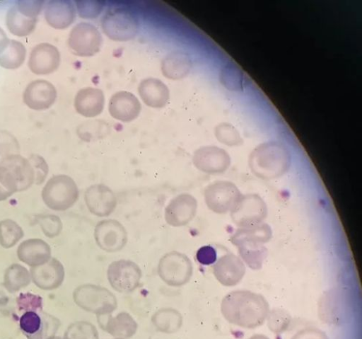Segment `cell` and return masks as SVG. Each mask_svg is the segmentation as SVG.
Wrapping results in <instances>:
<instances>
[{
    "mask_svg": "<svg viewBox=\"0 0 362 339\" xmlns=\"http://www.w3.org/2000/svg\"><path fill=\"white\" fill-rule=\"evenodd\" d=\"M160 279L168 286L180 287L187 285L193 275V265L185 254L171 252L164 255L158 265Z\"/></svg>",
    "mask_w": 362,
    "mask_h": 339,
    "instance_id": "ba28073f",
    "label": "cell"
},
{
    "mask_svg": "<svg viewBox=\"0 0 362 339\" xmlns=\"http://www.w3.org/2000/svg\"><path fill=\"white\" fill-rule=\"evenodd\" d=\"M221 312L229 323L253 329L263 325L268 316L269 306L261 294L247 290H238L223 298Z\"/></svg>",
    "mask_w": 362,
    "mask_h": 339,
    "instance_id": "6da1fadb",
    "label": "cell"
},
{
    "mask_svg": "<svg viewBox=\"0 0 362 339\" xmlns=\"http://www.w3.org/2000/svg\"><path fill=\"white\" fill-rule=\"evenodd\" d=\"M230 214L233 223L240 228L255 226L267 218V207L258 195H243Z\"/></svg>",
    "mask_w": 362,
    "mask_h": 339,
    "instance_id": "7c38bea8",
    "label": "cell"
},
{
    "mask_svg": "<svg viewBox=\"0 0 362 339\" xmlns=\"http://www.w3.org/2000/svg\"><path fill=\"white\" fill-rule=\"evenodd\" d=\"M101 26L109 39L116 42H128L136 37L139 22L129 9L115 8L105 13L101 21Z\"/></svg>",
    "mask_w": 362,
    "mask_h": 339,
    "instance_id": "8992f818",
    "label": "cell"
},
{
    "mask_svg": "<svg viewBox=\"0 0 362 339\" xmlns=\"http://www.w3.org/2000/svg\"><path fill=\"white\" fill-rule=\"evenodd\" d=\"M267 320L268 328L272 332L281 333L289 328L292 318L286 310L275 308L269 311Z\"/></svg>",
    "mask_w": 362,
    "mask_h": 339,
    "instance_id": "d590c367",
    "label": "cell"
},
{
    "mask_svg": "<svg viewBox=\"0 0 362 339\" xmlns=\"http://www.w3.org/2000/svg\"><path fill=\"white\" fill-rule=\"evenodd\" d=\"M0 165L9 168L18 183V190L22 192L32 187L35 181V173L29 160L18 155H12L3 160Z\"/></svg>",
    "mask_w": 362,
    "mask_h": 339,
    "instance_id": "83f0119b",
    "label": "cell"
},
{
    "mask_svg": "<svg viewBox=\"0 0 362 339\" xmlns=\"http://www.w3.org/2000/svg\"><path fill=\"white\" fill-rule=\"evenodd\" d=\"M291 339H328L326 334L315 328H308L298 332Z\"/></svg>",
    "mask_w": 362,
    "mask_h": 339,
    "instance_id": "b9f144b4",
    "label": "cell"
},
{
    "mask_svg": "<svg viewBox=\"0 0 362 339\" xmlns=\"http://www.w3.org/2000/svg\"><path fill=\"white\" fill-rule=\"evenodd\" d=\"M243 197L235 185L230 181L214 182L204 190V200L208 208L218 214L231 212Z\"/></svg>",
    "mask_w": 362,
    "mask_h": 339,
    "instance_id": "8fae6325",
    "label": "cell"
},
{
    "mask_svg": "<svg viewBox=\"0 0 362 339\" xmlns=\"http://www.w3.org/2000/svg\"><path fill=\"white\" fill-rule=\"evenodd\" d=\"M152 321L159 331L170 334L180 329L183 324V317L172 308H164L153 316Z\"/></svg>",
    "mask_w": 362,
    "mask_h": 339,
    "instance_id": "4dcf8cb0",
    "label": "cell"
},
{
    "mask_svg": "<svg viewBox=\"0 0 362 339\" xmlns=\"http://www.w3.org/2000/svg\"><path fill=\"white\" fill-rule=\"evenodd\" d=\"M75 303L83 311L98 316L111 314L117 307L116 297L107 289L85 285L74 292Z\"/></svg>",
    "mask_w": 362,
    "mask_h": 339,
    "instance_id": "5b68a950",
    "label": "cell"
},
{
    "mask_svg": "<svg viewBox=\"0 0 362 339\" xmlns=\"http://www.w3.org/2000/svg\"><path fill=\"white\" fill-rule=\"evenodd\" d=\"M249 339H269L267 336L262 334H256Z\"/></svg>",
    "mask_w": 362,
    "mask_h": 339,
    "instance_id": "ee69618b",
    "label": "cell"
},
{
    "mask_svg": "<svg viewBox=\"0 0 362 339\" xmlns=\"http://www.w3.org/2000/svg\"><path fill=\"white\" fill-rule=\"evenodd\" d=\"M43 6V1L17 2L8 10L6 16V25L10 32L18 37L32 34Z\"/></svg>",
    "mask_w": 362,
    "mask_h": 339,
    "instance_id": "52a82bcc",
    "label": "cell"
},
{
    "mask_svg": "<svg viewBox=\"0 0 362 339\" xmlns=\"http://www.w3.org/2000/svg\"><path fill=\"white\" fill-rule=\"evenodd\" d=\"M64 339H100L97 328L86 321H78L69 326Z\"/></svg>",
    "mask_w": 362,
    "mask_h": 339,
    "instance_id": "836d02e7",
    "label": "cell"
},
{
    "mask_svg": "<svg viewBox=\"0 0 362 339\" xmlns=\"http://www.w3.org/2000/svg\"><path fill=\"white\" fill-rule=\"evenodd\" d=\"M95 238L100 249L112 253L124 248L128 241V233L122 224L109 219L98 223Z\"/></svg>",
    "mask_w": 362,
    "mask_h": 339,
    "instance_id": "9a60e30c",
    "label": "cell"
},
{
    "mask_svg": "<svg viewBox=\"0 0 362 339\" xmlns=\"http://www.w3.org/2000/svg\"><path fill=\"white\" fill-rule=\"evenodd\" d=\"M273 232L263 223L252 227L241 228L232 236L231 241L238 248L241 258L252 270L262 268L267 256V249L263 246L272 238Z\"/></svg>",
    "mask_w": 362,
    "mask_h": 339,
    "instance_id": "3957f363",
    "label": "cell"
},
{
    "mask_svg": "<svg viewBox=\"0 0 362 339\" xmlns=\"http://www.w3.org/2000/svg\"><path fill=\"white\" fill-rule=\"evenodd\" d=\"M85 202L88 210L98 217H107L117 207L114 193L104 184H95L87 189Z\"/></svg>",
    "mask_w": 362,
    "mask_h": 339,
    "instance_id": "d6986e66",
    "label": "cell"
},
{
    "mask_svg": "<svg viewBox=\"0 0 362 339\" xmlns=\"http://www.w3.org/2000/svg\"><path fill=\"white\" fill-rule=\"evenodd\" d=\"M197 261L202 265H210L216 263L217 253L211 246H204L197 253Z\"/></svg>",
    "mask_w": 362,
    "mask_h": 339,
    "instance_id": "ab89813d",
    "label": "cell"
},
{
    "mask_svg": "<svg viewBox=\"0 0 362 339\" xmlns=\"http://www.w3.org/2000/svg\"><path fill=\"white\" fill-rule=\"evenodd\" d=\"M19 326L28 339H53L62 323L54 316L40 309L23 312Z\"/></svg>",
    "mask_w": 362,
    "mask_h": 339,
    "instance_id": "9c48e42d",
    "label": "cell"
},
{
    "mask_svg": "<svg viewBox=\"0 0 362 339\" xmlns=\"http://www.w3.org/2000/svg\"><path fill=\"white\" fill-rule=\"evenodd\" d=\"M292 154L285 142L269 139L252 152L248 165L257 177L269 180L284 176L291 168Z\"/></svg>",
    "mask_w": 362,
    "mask_h": 339,
    "instance_id": "7a4b0ae2",
    "label": "cell"
},
{
    "mask_svg": "<svg viewBox=\"0 0 362 339\" xmlns=\"http://www.w3.org/2000/svg\"><path fill=\"white\" fill-rule=\"evenodd\" d=\"M101 327L114 337L129 338L136 334L138 324L130 314L120 313L115 317L110 316Z\"/></svg>",
    "mask_w": 362,
    "mask_h": 339,
    "instance_id": "f1b7e54d",
    "label": "cell"
},
{
    "mask_svg": "<svg viewBox=\"0 0 362 339\" xmlns=\"http://www.w3.org/2000/svg\"><path fill=\"white\" fill-rule=\"evenodd\" d=\"M193 163L200 171L214 175L225 173L231 165L228 151L218 146H204L194 153Z\"/></svg>",
    "mask_w": 362,
    "mask_h": 339,
    "instance_id": "5bb4252c",
    "label": "cell"
},
{
    "mask_svg": "<svg viewBox=\"0 0 362 339\" xmlns=\"http://www.w3.org/2000/svg\"><path fill=\"white\" fill-rule=\"evenodd\" d=\"M42 197L49 209L66 211L77 202L79 190L73 178L66 175H59L54 176L47 183Z\"/></svg>",
    "mask_w": 362,
    "mask_h": 339,
    "instance_id": "277c9868",
    "label": "cell"
},
{
    "mask_svg": "<svg viewBox=\"0 0 362 339\" xmlns=\"http://www.w3.org/2000/svg\"><path fill=\"white\" fill-rule=\"evenodd\" d=\"M103 39L98 28L89 23L82 22L73 28L69 38L72 52L79 57H93L103 46Z\"/></svg>",
    "mask_w": 362,
    "mask_h": 339,
    "instance_id": "30bf717a",
    "label": "cell"
},
{
    "mask_svg": "<svg viewBox=\"0 0 362 339\" xmlns=\"http://www.w3.org/2000/svg\"><path fill=\"white\" fill-rule=\"evenodd\" d=\"M78 15L85 19L98 17L105 6L104 1H76Z\"/></svg>",
    "mask_w": 362,
    "mask_h": 339,
    "instance_id": "8d00e7d4",
    "label": "cell"
},
{
    "mask_svg": "<svg viewBox=\"0 0 362 339\" xmlns=\"http://www.w3.org/2000/svg\"><path fill=\"white\" fill-rule=\"evenodd\" d=\"M141 270L135 263L120 260L112 263L107 270V279L112 288L119 293L134 292L140 284Z\"/></svg>",
    "mask_w": 362,
    "mask_h": 339,
    "instance_id": "4fadbf2b",
    "label": "cell"
},
{
    "mask_svg": "<svg viewBox=\"0 0 362 339\" xmlns=\"http://www.w3.org/2000/svg\"><path fill=\"white\" fill-rule=\"evenodd\" d=\"M108 110L110 115L122 122H132L140 115L141 105L131 92L118 91L110 100Z\"/></svg>",
    "mask_w": 362,
    "mask_h": 339,
    "instance_id": "44dd1931",
    "label": "cell"
},
{
    "mask_svg": "<svg viewBox=\"0 0 362 339\" xmlns=\"http://www.w3.org/2000/svg\"><path fill=\"white\" fill-rule=\"evenodd\" d=\"M138 91L141 99L148 107L163 108L169 102L170 90L160 79L148 78L142 80Z\"/></svg>",
    "mask_w": 362,
    "mask_h": 339,
    "instance_id": "cb8c5ba5",
    "label": "cell"
},
{
    "mask_svg": "<svg viewBox=\"0 0 362 339\" xmlns=\"http://www.w3.org/2000/svg\"><path fill=\"white\" fill-rule=\"evenodd\" d=\"M29 161L31 162L35 173V182L37 181V183H42L48 174V166L47 163L39 156H33Z\"/></svg>",
    "mask_w": 362,
    "mask_h": 339,
    "instance_id": "60d3db41",
    "label": "cell"
},
{
    "mask_svg": "<svg viewBox=\"0 0 362 339\" xmlns=\"http://www.w3.org/2000/svg\"><path fill=\"white\" fill-rule=\"evenodd\" d=\"M32 281L40 289L51 291L62 286L65 280V269L62 263L51 258L46 263L32 268Z\"/></svg>",
    "mask_w": 362,
    "mask_h": 339,
    "instance_id": "ac0fdd59",
    "label": "cell"
},
{
    "mask_svg": "<svg viewBox=\"0 0 362 339\" xmlns=\"http://www.w3.org/2000/svg\"><path fill=\"white\" fill-rule=\"evenodd\" d=\"M16 301L20 312L43 309L42 298L31 293L21 294Z\"/></svg>",
    "mask_w": 362,
    "mask_h": 339,
    "instance_id": "74e56055",
    "label": "cell"
},
{
    "mask_svg": "<svg viewBox=\"0 0 362 339\" xmlns=\"http://www.w3.org/2000/svg\"><path fill=\"white\" fill-rule=\"evenodd\" d=\"M197 209L198 202L192 195H179L173 198L165 208L166 223L173 227L185 226L194 219Z\"/></svg>",
    "mask_w": 362,
    "mask_h": 339,
    "instance_id": "2e32d148",
    "label": "cell"
},
{
    "mask_svg": "<svg viewBox=\"0 0 362 339\" xmlns=\"http://www.w3.org/2000/svg\"><path fill=\"white\" fill-rule=\"evenodd\" d=\"M9 42L10 40L4 32V30L2 28H0V54H1L7 47Z\"/></svg>",
    "mask_w": 362,
    "mask_h": 339,
    "instance_id": "7bdbcfd3",
    "label": "cell"
},
{
    "mask_svg": "<svg viewBox=\"0 0 362 339\" xmlns=\"http://www.w3.org/2000/svg\"><path fill=\"white\" fill-rule=\"evenodd\" d=\"M45 18L47 23L56 29H65L76 20V11L71 1L54 0L47 4Z\"/></svg>",
    "mask_w": 362,
    "mask_h": 339,
    "instance_id": "d4e9b609",
    "label": "cell"
},
{
    "mask_svg": "<svg viewBox=\"0 0 362 339\" xmlns=\"http://www.w3.org/2000/svg\"><path fill=\"white\" fill-rule=\"evenodd\" d=\"M115 339H124V338H115Z\"/></svg>",
    "mask_w": 362,
    "mask_h": 339,
    "instance_id": "bcb514c9",
    "label": "cell"
},
{
    "mask_svg": "<svg viewBox=\"0 0 362 339\" xmlns=\"http://www.w3.org/2000/svg\"><path fill=\"white\" fill-rule=\"evenodd\" d=\"M60 61L62 57L56 47L42 43L34 47L30 54L28 67L35 74L48 75L59 68Z\"/></svg>",
    "mask_w": 362,
    "mask_h": 339,
    "instance_id": "e0dca14e",
    "label": "cell"
},
{
    "mask_svg": "<svg viewBox=\"0 0 362 339\" xmlns=\"http://www.w3.org/2000/svg\"><path fill=\"white\" fill-rule=\"evenodd\" d=\"M41 226L46 236L49 238L59 235L63 228L62 221L54 215H48V217L43 218L41 221Z\"/></svg>",
    "mask_w": 362,
    "mask_h": 339,
    "instance_id": "f35d334b",
    "label": "cell"
},
{
    "mask_svg": "<svg viewBox=\"0 0 362 339\" xmlns=\"http://www.w3.org/2000/svg\"><path fill=\"white\" fill-rule=\"evenodd\" d=\"M32 282L31 274L23 266L13 264L6 271L4 287L9 293H16L28 287Z\"/></svg>",
    "mask_w": 362,
    "mask_h": 339,
    "instance_id": "f546056e",
    "label": "cell"
},
{
    "mask_svg": "<svg viewBox=\"0 0 362 339\" xmlns=\"http://www.w3.org/2000/svg\"><path fill=\"white\" fill-rule=\"evenodd\" d=\"M26 49L23 44L16 40H10L7 47L0 54V67L13 70L21 67L24 63Z\"/></svg>",
    "mask_w": 362,
    "mask_h": 339,
    "instance_id": "1f68e13d",
    "label": "cell"
},
{
    "mask_svg": "<svg viewBox=\"0 0 362 339\" xmlns=\"http://www.w3.org/2000/svg\"><path fill=\"white\" fill-rule=\"evenodd\" d=\"M105 98L103 90L86 87L78 91L74 101L76 112L86 117L100 115L105 108Z\"/></svg>",
    "mask_w": 362,
    "mask_h": 339,
    "instance_id": "603a6c76",
    "label": "cell"
},
{
    "mask_svg": "<svg viewBox=\"0 0 362 339\" xmlns=\"http://www.w3.org/2000/svg\"><path fill=\"white\" fill-rule=\"evenodd\" d=\"M24 236L23 229L13 221L0 222V244L4 248H13Z\"/></svg>",
    "mask_w": 362,
    "mask_h": 339,
    "instance_id": "d6a6232c",
    "label": "cell"
},
{
    "mask_svg": "<svg viewBox=\"0 0 362 339\" xmlns=\"http://www.w3.org/2000/svg\"><path fill=\"white\" fill-rule=\"evenodd\" d=\"M17 255L21 262L32 268L42 265L52 258L49 245L40 239H28L22 242L18 249Z\"/></svg>",
    "mask_w": 362,
    "mask_h": 339,
    "instance_id": "4316f807",
    "label": "cell"
},
{
    "mask_svg": "<svg viewBox=\"0 0 362 339\" xmlns=\"http://www.w3.org/2000/svg\"><path fill=\"white\" fill-rule=\"evenodd\" d=\"M193 68L190 55L183 50H175L168 54L162 60L161 70L163 76L170 80L186 78Z\"/></svg>",
    "mask_w": 362,
    "mask_h": 339,
    "instance_id": "484cf974",
    "label": "cell"
},
{
    "mask_svg": "<svg viewBox=\"0 0 362 339\" xmlns=\"http://www.w3.org/2000/svg\"><path fill=\"white\" fill-rule=\"evenodd\" d=\"M19 192L18 180L13 172L0 165V201H5Z\"/></svg>",
    "mask_w": 362,
    "mask_h": 339,
    "instance_id": "e575fe53",
    "label": "cell"
},
{
    "mask_svg": "<svg viewBox=\"0 0 362 339\" xmlns=\"http://www.w3.org/2000/svg\"><path fill=\"white\" fill-rule=\"evenodd\" d=\"M53 339H64V338H62V337H57V336H55Z\"/></svg>",
    "mask_w": 362,
    "mask_h": 339,
    "instance_id": "f6af8a7d",
    "label": "cell"
},
{
    "mask_svg": "<svg viewBox=\"0 0 362 339\" xmlns=\"http://www.w3.org/2000/svg\"><path fill=\"white\" fill-rule=\"evenodd\" d=\"M57 96V92L52 84L45 80H37L27 86L23 101L29 108L44 110L54 103Z\"/></svg>",
    "mask_w": 362,
    "mask_h": 339,
    "instance_id": "ffe728a7",
    "label": "cell"
},
{
    "mask_svg": "<svg viewBox=\"0 0 362 339\" xmlns=\"http://www.w3.org/2000/svg\"><path fill=\"white\" fill-rule=\"evenodd\" d=\"M217 280L225 287H234L243 280L246 267L236 255L227 254L221 257L214 266Z\"/></svg>",
    "mask_w": 362,
    "mask_h": 339,
    "instance_id": "7402d4cb",
    "label": "cell"
}]
</instances>
